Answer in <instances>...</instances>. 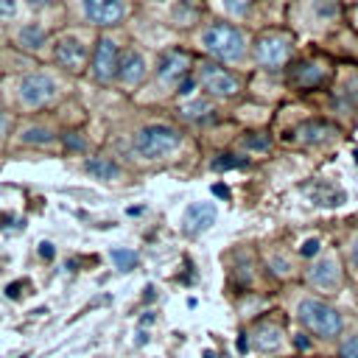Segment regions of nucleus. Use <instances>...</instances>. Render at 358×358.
Wrapping results in <instances>:
<instances>
[{
    "instance_id": "nucleus-16",
    "label": "nucleus",
    "mask_w": 358,
    "mask_h": 358,
    "mask_svg": "<svg viewBox=\"0 0 358 358\" xmlns=\"http://www.w3.org/2000/svg\"><path fill=\"white\" fill-rule=\"evenodd\" d=\"M333 134H336L333 126H327V123H322V120H308V123L296 126L294 134H288V140L294 137V140H299V143H313V145H319V143L330 140Z\"/></svg>"
},
{
    "instance_id": "nucleus-33",
    "label": "nucleus",
    "mask_w": 358,
    "mask_h": 358,
    "mask_svg": "<svg viewBox=\"0 0 358 358\" xmlns=\"http://www.w3.org/2000/svg\"><path fill=\"white\" fill-rule=\"evenodd\" d=\"M22 285H25V280H17V282H11V285L6 288V294H8L11 299H17V296H20V288H22Z\"/></svg>"
},
{
    "instance_id": "nucleus-19",
    "label": "nucleus",
    "mask_w": 358,
    "mask_h": 358,
    "mask_svg": "<svg viewBox=\"0 0 358 358\" xmlns=\"http://www.w3.org/2000/svg\"><path fill=\"white\" fill-rule=\"evenodd\" d=\"M17 42H20L25 50H36V48H42V45H45V28H42V25H36V22H31V25H25V28L20 31Z\"/></svg>"
},
{
    "instance_id": "nucleus-26",
    "label": "nucleus",
    "mask_w": 358,
    "mask_h": 358,
    "mask_svg": "<svg viewBox=\"0 0 358 358\" xmlns=\"http://www.w3.org/2000/svg\"><path fill=\"white\" fill-rule=\"evenodd\" d=\"M341 358H358V333L341 341Z\"/></svg>"
},
{
    "instance_id": "nucleus-13",
    "label": "nucleus",
    "mask_w": 358,
    "mask_h": 358,
    "mask_svg": "<svg viewBox=\"0 0 358 358\" xmlns=\"http://www.w3.org/2000/svg\"><path fill=\"white\" fill-rule=\"evenodd\" d=\"M288 78H291V84L299 87V90H316V87H322V84L327 81V73H324V67H319L316 62H299V64L291 67Z\"/></svg>"
},
{
    "instance_id": "nucleus-10",
    "label": "nucleus",
    "mask_w": 358,
    "mask_h": 358,
    "mask_svg": "<svg viewBox=\"0 0 358 358\" xmlns=\"http://www.w3.org/2000/svg\"><path fill=\"white\" fill-rule=\"evenodd\" d=\"M215 224V204L210 201H193L182 215V229L187 235H199Z\"/></svg>"
},
{
    "instance_id": "nucleus-12",
    "label": "nucleus",
    "mask_w": 358,
    "mask_h": 358,
    "mask_svg": "<svg viewBox=\"0 0 358 358\" xmlns=\"http://www.w3.org/2000/svg\"><path fill=\"white\" fill-rule=\"evenodd\" d=\"M53 59L64 67V70H70V73H78L81 67H84V62H87V48L78 42V39H62V42H56V48H53Z\"/></svg>"
},
{
    "instance_id": "nucleus-39",
    "label": "nucleus",
    "mask_w": 358,
    "mask_h": 358,
    "mask_svg": "<svg viewBox=\"0 0 358 358\" xmlns=\"http://www.w3.org/2000/svg\"><path fill=\"white\" fill-rule=\"evenodd\" d=\"M350 87H352V90H350V92H352V95H355V98H358V78H355V81H352V84H350Z\"/></svg>"
},
{
    "instance_id": "nucleus-15",
    "label": "nucleus",
    "mask_w": 358,
    "mask_h": 358,
    "mask_svg": "<svg viewBox=\"0 0 358 358\" xmlns=\"http://www.w3.org/2000/svg\"><path fill=\"white\" fill-rule=\"evenodd\" d=\"M143 76H145V59H143V53H137V50L123 53V59H120V70H117V78H120L123 84L134 87V84H140V81H143Z\"/></svg>"
},
{
    "instance_id": "nucleus-24",
    "label": "nucleus",
    "mask_w": 358,
    "mask_h": 358,
    "mask_svg": "<svg viewBox=\"0 0 358 358\" xmlns=\"http://www.w3.org/2000/svg\"><path fill=\"white\" fill-rule=\"evenodd\" d=\"M243 145H246V148H252V151H266V148L271 145V137H268V134H263V131H252V134H246V137H243Z\"/></svg>"
},
{
    "instance_id": "nucleus-31",
    "label": "nucleus",
    "mask_w": 358,
    "mask_h": 358,
    "mask_svg": "<svg viewBox=\"0 0 358 358\" xmlns=\"http://www.w3.org/2000/svg\"><path fill=\"white\" fill-rule=\"evenodd\" d=\"M193 87H196V78H190V76H185V78L179 81V92H182V95H190Z\"/></svg>"
},
{
    "instance_id": "nucleus-28",
    "label": "nucleus",
    "mask_w": 358,
    "mask_h": 358,
    "mask_svg": "<svg viewBox=\"0 0 358 358\" xmlns=\"http://www.w3.org/2000/svg\"><path fill=\"white\" fill-rule=\"evenodd\" d=\"M316 8H319L324 17H333V14H338V6H336V0H316Z\"/></svg>"
},
{
    "instance_id": "nucleus-20",
    "label": "nucleus",
    "mask_w": 358,
    "mask_h": 358,
    "mask_svg": "<svg viewBox=\"0 0 358 358\" xmlns=\"http://www.w3.org/2000/svg\"><path fill=\"white\" fill-rule=\"evenodd\" d=\"M22 143H28V145H48V143H53V131L42 129V126H31V129L22 131Z\"/></svg>"
},
{
    "instance_id": "nucleus-18",
    "label": "nucleus",
    "mask_w": 358,
    "mask_h": 358,
    "mask_svg": "<svg viewBox=\"0 0 358 358\" xmlns=\"http://www.w3.org/2000/svg\"><path fill=\"white\" fill-rule=\"evenodd\" d=\"M310 199L316 204H324V207H338L344 201V193L336 190V187H330V185H313L310 187Z\"/></svg>"
},
{
    "instance_id": "nucleus-2",
    "label": "nucleus",
    "mask_w": 358,
    "mask_h": 358,
    "mask_svg": "<svg viewBox=\"0 0 358 358\" xmlns=\"http://www.w3.org/2000/svg\"><path fill=\"white\" fill-rule=\"evenodd\" d=\"M131 145L143 159H159V157L173 154L182 145V134L168 123H151L134 134Z\"/></svg>"
},
{
    "instance_id": "nucleus-35",
    "label": "nucleus",
    "mask_w": 358,
    "mask_h": 358,
    "mask_svg": "<svg viewBox=\"0 0 358 358\" xmlns=\"http://www.w3.org/2000/svg\"><path fill=\"white\" fill-rule=\"evenodd\" d=\"M238 350H241V352H246V350H249V338H246V333L238 338Z\"/></svg>"
},
{
    "instance_id": "nucleus-40",
    "label": "nucleus",
    "mask_w": 358,
    "mask_h": 358,
    "mask_svg": "<svg viewBox=\"0 0 358 358\" xmlns=\"http://www.w3.org/2000/svg\"><path fill=\"white\" fill-rule=\"evenodd\" d=\"M28 3H31V6H48L50 0H28Z\"/></svg>"
},
{
    "instance_id": "nucleus-9",
    "label": "nucleus",
    "mask_w": 358,
    "mask_h": 358,
    "mask_svg": "<svg viewBox=\"0 0 358 358\" xmlns=\"http://www.w3.org/2000/svg\"><path fill=\"white\" fill-rule=\"evenodd\" d=\"M308 282L319 291H333L341 282V268L336 257H322L308 268Z\"/></svg>"
},
{
    "instance_id": "nucleus-11",
    "label": "nucleus",
    "mask_w": 358,
    "mask_h": 358,
    "mask_svg": "<svg viewBox=\"0 0 358 358\" xmlns=\"http://www.w3.org/2000/svg\"><path fill=\"white\" fill-rule=\"evenodd\" d=\"M187 70H190V59H187V53H182V50H168V53H162L159 62H157V76H159V81H165V84L182 81V78L187 76Z\"/></svg>"
},
{
    "instance_id": "nucleus-30",
    "label": "nucleus",
    "mask_w": 358,
    "mask_h": 358,
    "mask_svg": "<svg viewBox=\"0 0 358 358\" xmlns=\"http://www.w3.org/2000/svg\"><path fill=\"white\" fill-rule=\"evenodd\" d=\"M14 11H17V3L14 0H0V20L14 17Z\"/></svg>"
},
{
    "instance_id": "nucleus-7",
    "label": "nucleus",
    "mask_w": 358,
    "mask_h": 358,
    "mask_svg": "<svg viewBox=\"0 0 358 358\" xmlns=\"http://www.w3.org/2000/svg\"><path fill=\"white\" fill-rule=\"evenodd\" d=\"M56 98V81L45 73H28L20 84V101L25 106H45Z\"/></svg>"
},
{
    "instance_id": "nucleus-22",
    "label": "nucleus",
    "mask_w": 358,
    "mask_h": 358,
    "mask_svg": "<svg viewBox=\"0 0 358 358\" xmlns=\"http://www.w3.org/2000/svg\"><path fill=\"white\" fill-rule=\"evenodd\" d=\"M182 115H185L187 120H207V117L213 115V106H210L207 101H193V103L182 106Z\"/></svg>"
},
{
    "instance_id": "nucleus-23",
    "label": "nucleus",
    "mask_w": 358,
    "mask_h": 358,
    "mask_svg": "<svg viewBox=\"0 0 358 358\" xmlns=\"http://www.w3.org/2000/svg\"><path fill=\"white\" fill-rule=\"evenodd\" d=\"M249 159L246 157H238V154H221L215 162H213V168L215 171H229V168H243Z\"/></svg>"
},
{
    "instance_id": "nucleus-8",
    "label": "nucleus",
    "mask_w": 358,
    "mask_h": 358,
    "mask_svg": "<svg viewBox=\"0 0 358 358\" xmlns=\"http://www.w3.org/2000/svg\"><path fill=\"white\" fill-rule=\"evenodd\" d=\"M84 14L95 25H117L126 14L123 0H84Z\"/></svg>"
},
{
    "instance_id": "nucleus-14",
    "label": "nucleus",
    "mask_w": 358,
    "mask_h": 358,
    "mask_svg": "<svg viewBox=\"0 0 358 358\" xmlns=\"http://www.w3.org/2000/svg\"><path fill=\"white\" fill-rule=\"evenodd\" d=\"M252 344L260 352H277L282 347V327L277 322H260L252 333Z\"/></svg>"
},
{
    "instance_id": "nucleus-29",
    "label": "nucleus",
    "mask_w": 358,
    "mask_h": 358,
    "mask_svg": "<svg viewBox=\"0 0 358 358\" xmlns=\"http://www.w3.org/2000/svg\"><path fill=\"white\" fill-rule=\"evenodd\" d=\"M316 252H319V241H316V238H308V241L302 243V249H299L302 257H310V255H316Z\"/></svg>"
},
{
    "instance_id": "nucleus-3",
    "label": "nucleus",
    "mask_w": 358,
    "mask_h": 358,
    "mask_svg": "<svg viewBox=\"0 0 358 358\" xmlns=\"http://www.w3.org/2000/svg\"><path fill=\"white\" fill-rule=\"evenodd\" d=\"M201 48L210 56L221 59V62H235V59L243 56L246 42H243V34L235 25H229V22H213L201 34Z\"/></svg>"
},
{
    "instance_id": "nucleus-25",
    "label": "nucleus",
    "mask_w": 358,
    "mask_h": 358,
    "mask_svg": "<svg viewBox=\"0 0 358 358\" xmlns=\"http://www.w3.org/2000/svg\"><path fill=\"white\" fill-rule=\"evenodd\" d=\"M249 3H252V0H218V6H221V8L227 11V14H235V17L246 14Z\"/></svg>"
},
{
    "instance_id": "nucleus-42",
    "label": "nucleus",
    "mask_w": 358,
    "mask_h": 358,
    "mask_svg": "<svg viewBox=\"0 0 358 358\" xmlns=\"http://www.w3.org/2000/svg\"><path fill=\"white\" fill-rule=\"evenodd\" d=\"M355 159H358V148H355Z\"/></svg>"
},
{
    "instance_id": "nucleus-32",
    "label": "nucleus",
    "mask_w": 358,
    "mask_h": 358,
    "mask_svg": "<svg viewBox=\"0 0 358 358\" xmlns=\"http://www.w3.org/2000/svg\"><path fill=\"white\" fill-rule=\"evenodd\" d=\"M39 257H42V260H50V257H53V243H48V241L39 243Z\"/></svg>"
},
{
    "instance_id": "nucleus-43",
    "label": "nucleus",
    "mask_w": 358,
    "mask_h": 358,
    "mask_svg": "<svg viewBox=\"0 0 358 358\" xmlns=\"http://www.w3.org/2000/svg\"><path fill=\"white\" fill-rule=\"evenodd\" d=\"M22 358H28V355H22Z\"/></svg>"
},
{
    "instance_id": "nucleus-6",
    "label": "nucleus",
    "mask_w": 358,
    "mask_h": 358,
    "mask_svg": "<svg viewBox=\"0 0 358 358\" xmlns=\"http://www.w3.org/2000/svg\"><path fill=\"white\" fill-rule=\"evenodd\" d=\"M117 70H120L117 45L109 36H101L95 42V53H92V76H95V81L109 84L112 78H117Z\"/></svg>"
},
{
    "instance_id": "nucleus-27",
    "label": "nucleus",
    "mask_w": 358,
    "mask_h": 358,
    "mask_svg": "<svg viewBox=\"0 0 358 358\" xmlns=\"http://www.w3.org/2000/svg\"><path fill=\"white\" fill-rule=\"evenodd\" d=\"M64 145L70 151H84V137H78L76 131H70V134H64Z\"/></svg>"
},
{
    "instance_id": "nucleus-38",
    "label": "nucleus",
    "mask_w": 358,
    "mask_h": 358,
    "mask_svg": "<svg viewBox=\"0 0 358 358\" xmlns=\"http://www.w3.org/2000/svg\"><path fill=\"white\" fill-rule=\"evenodd\" d=\"M352 263H355V268H358V238H355V243H352Z\"/></svg>"
},
{
    "instance_id": "nucleus-36",
    "label": "nucleus",
    "mask_w": 358,
    "mask_h": 358,
    "mask_svg": "<svg viewBox=\"0 0 358 358\" xmlns=\"http://www.w3.org/2000/svg\"><path fill=\"white\" fill-rule=\"evenodd\" d=\"M3 134H8V117L6 115H0V137Z\"/></svg>"
},
{
    "instance_id": "nucleus-21",
    "label": "nucleus",
    "mask_w": 358,
    "mask_h": 358,
    "mask_svg": "<svg viewBox=\"0 0 358 358\" xmlns=\"http://www.w3.org/2000/svg\"><path fill=\"white\" fill-rule=\"evenodd\" d=\"M109 257H112V263L120 268V271H131L134 266H137V252H131V249H112L109 252Z\"/></svg>"
},
{
    "instance_id": "nucleus-5",
    "label": "nucleus",
    "mask_w": 358,
    "mask_h": 358,
    "mask_svg": "<svg viewBox=\"0 0 358 358\" xmlns=\"http://www.w3.org/2000/svg\"><path fill=\"white\" fill-rule=\"evenodd\" d=\"M199 81L201 87L210 92V95H218V98H235L238 90H241V81L221 64L215 62H201V70H199Z\"/></svg>"
},
{
    "instance_id": "nucleus-4",
    "label": "nucleus",
    "mask_w": 358,
    "mask_h": 358,
    "mask_svg": "<svg viewBox=\"0 0 358 358\" xmlns=\"http://www.w3.org/2000/svg\"><path fill=\"white\" fill-rule=\"evenodd\" d=\"M288 53H291V36L288 34H280V31H268L257 39L255 45V56H257V64L266 67V70H277L288 62Z\"/></svg>"
},
{
    "instance_id": "nucleus-17",
    "label": "nucleus",
    "mask_w": 358,
    "mask_h": 358,
    "mask_svg": "<svg viewBox=\"0 0 358 358\" xmlns=\"http://www.w3.org/2000/svg\"><path fill=\"white\" fill-rule=\"evenodd\" d=\"M84 168H87V173H90V176L103 179V182L117 179V176H120V168H117L112 159H106V157H90V159L84 162Z\"/></svg>"
},
{
    "instance_id": "nucleus-41",
    "label": "nucleus",
    "mask_w": 358,
    "mask_h": 358,
    "mask_svg": "<svg viewBox=\"0 0 358 358\" xmlns=\"http://www.w3.org/2000/svg\"><path fill=\"white\" fill-rule=\"evenodd\" d=\"M201 358H215V352H213V350H207V352H204Z\"/></svg>"
},
{
    "instance_id": "nucleus-37",
    "label": "nucleus",
    "mask_w": 358,
    "mask_h": 358,
    "mask_svg": "<svg viewBox=\"0 0 358 358\" xmlns=\"http://www.w3.org/2000/svg\"><path fill=\"white\" fill-rule=\"evenodd\" d=\"M213 193H215V196H224V199L229 196V190H227L224 185H215V187H213Z\"/></svg>"
},
{
    "instance_id": "nucleus-34",
    "label": "nucleus",
    "mask_w": 358,
    "mask_h": 358,
    "mask_svg": "<svg viewBox=\"0 0 358 358\" xmlns=\"http://www.w3.org/2000/svg\"><path fill=\"white\" fill-rule=\"evenodd\" d=\"M294 341H296V347H299V350H308V347H310V341H308V338H305L302 333H299V336H296Z\"/></svg>"
},
{
    "instance_id": "nucleus-1",
    "label": "nucleus",
    "mask_w": 358,
    "mask_h": 358,
    "mask_svg": "<svg viewBox=\"0 0 358 358\" xmlns=\"http://www.w3.org/2000/svg\"><path fill=\"white\" fill-rule=\"evenodd\" d=\"M296 316H299L302 327L308 333L319 336V338H336L341 333V327H344L341 313L333 305H327L324 299H313V296H308V299L299 302Z\"/></svg>"
}]
</instances>
